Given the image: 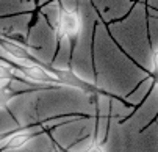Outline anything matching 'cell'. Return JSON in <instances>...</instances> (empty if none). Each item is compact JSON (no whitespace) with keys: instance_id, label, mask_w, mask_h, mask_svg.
<instances>
[{"instance_id":"6da1fadb","label":"cell","mask_w":158,"mask_h":152,"mask_svg":"<svg viewBox=\"0 0 158 152\" xmlns=\"http://www.w3.org/2000/svg\"><path fill=\"white\" fill-rule=\"evenodd\" d=\"M81 30V16L74 8H64L58 13L55 32L58 39H74Z\"/></svg>"},{"instance_id":"7a4b0ae2","label":"cell","mask_w":158,"mask_h":152,"mask_svg":"<svg viewBox=\"0 0 158 152\" xmlns=\"http://www.w3.org/2000/svg\"><path fill=\"white\" fill-rule=\"evenodd\" d=\"M16 97V91L11 90L10 86H5V88H0V108L6 107L10 103L11 99Z\"/></svg>"},{"instance_id":"3957f363","label":"cell","mask_w":158,"mask_h":152,"mask_svg":"<svg viewBox=\"0 0 158 152\" xmlns=\"http://www.w3.org/2000/svg\"><path fill=\"white\" fill-rule=\"evenodd\" d=\"M85 152H106V150L103 149L102 143H99L97 140H94L91 144H89V146L86 147V150H85Z\"/></svg>"},{"instance_id":"277c9868","label":"cell","mask_w":158,"mask_h":152,"mask_svg":"<svg viewBox=\"0 0 158 152\" xmlns=\"http://www.w3.org/2000/svg\"><path fill=\"white\" fill-rule=\"evenodd\" d=\"M152 72L158 78V49L152 53Z\"/></svg>"},{"instance_id":"5b68a950","label":"cell","mask_w":158,"mask_h":152,"mask_svg":"<svg viewBox=\"0 0 158 152\" xmlns=\"http://www.w3.org/2000/svg\"><path fill=\"white\" fill-rule=\"evenodd\" d=\"M5 135H6V133H0V141H2V140L5 138Z\"/></svg>"}]
</instances>
